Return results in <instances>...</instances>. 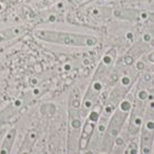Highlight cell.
Here are the masks:
<instances>
[{"instance_id": "6da1fadb", "label": "cell", "mask_w": 154, "mask_h": 154, "mask_svg": "<svg viewBox=\"0 0 154 154\" xmlns=\"http://www.w3.org/2000/svg\"><path fill=\"white\" fill-rule=\"evenodd\" d=\"M113 7L107 0H90L70 10L66 14L72 23L97 24L110 20L112 16Z\"/></svg>"}, {"instance_id": "7a4b0ae2", "label": "cell", "mask_w": 154, "mask_h": 154, "mask_svg": "<svg viewBox=\"0 0 154 154\" xmlns=\"http://www.w3.org/2000/svg\"><path fill=\"white\" fill-rule=\"evenodd\" d=\"M34 35L38 39L46 42L74 47H91L97 42L96 38L89 35L47 30H38Z\"/></svg>"}, {"instance_id": "3957f363", "label": "cell", "mask_w": 154, "mask_h": 154, "mask_svg": "<svg viewBox=\"0 0 154 154\" xmlns=\"http://www.w3.org/2000/svg\"><path fill=\"white\" fill-rule=\"evenodd\" d=\"M112 5V16L117 19L136 22L154 21V11Z\"/></svg>"}, {"instance_id": "277c9868", "label": "cell", "mask_w": 154, "mask_h": 154, "mask_svg": "<svg viewBox=\"0 0 154 154\" xmlns=\"http://www.w3.org/2000/svg\"><path fill=\"white\" fill-rule=\"evenodd\" d=\"M27 28L18 23H5L0 28V47L13 42L23 35Z\"/></svg>"}, {"instance_id": "5b68a950", "label": "cell", "mask_w": 154, "mask_h": 154, "mask_svg": "<svg viewBox=\"0 0 154 154\" xmlns=\"http://www.w3.org/2000/svg\"><path fill=\"white\" fill-rule=\"evenodd\" d=\"M17 130L15 128H11L5 134L1 146L0 154H11L16 138Z\"/></svg>"}, {"instance_id": "8992f818", "label": "cell", "mask_w": 154, "mask_h": 154, "mask_svg": "<svg viewBox=\"0 0 154 154\" xmlns=\"http://www.w3.org/2000/svg\"><path fill=\"white\" fill-rule=\"evenodd\" d=\"M130 104L128 102H124L122 104H121V108L124 110V111H127L130 108Z\"/></svg>"}, {"instance_id": "52a82bcc", "label": "cell", "mask_w": 154, "mask_h": 154, "mask_svg": "<svg viewBox=\"0 0 154 154\" xmlns=\"http://www.w3.org/2000/svg\"><path fill=\"white\" fill-rule=\"evenodd\" d=\"M125 62L127 64L130 65V64H131L132 63H133V58L131 56H127L125 59Z\"/></svg>"}, {"instance_id": "ba28073f", "label": "cell", "mask_w": 154, "mask_h": 154, "mask_svg": "<svg viewBox=\"0 0 154 154\" xmlns=\"http://www.w3.org/2000/svg\"><path fill=\"white\" fill-rule=\"evenodd\" d=\"M98 114H97L96 112H92L91 114V116H90V119L92 120H97L98 119Z\"/></svg>"}, {"instance_id": "9c48e42d", "label": "cell", "mask_w": 154, "mask_h": 154, "mask_svg": "<svg viewBox=\"0 0 154 154\" xmlns=\"http://www.w3.org/2000/svg\"><path fill=\"white\" fill-rule=\"evenodd\" d=\"M81 125V123L79 120H74L73 122H72V126H73L75 128H78Z\"/></svg>"}, {"instance_id": "30bf717a", "label": "cell", "mask_w": 154, "mask_h": 154, "mask_svg": "<svg viewBox=\"0 0 154 154\" xmlns=\"http://www.w3.org/2000/svg\"><path fill=\"white\" fill-rule=\"evenodd\" d=\"M139 96L141 99H144L147 97V93L145 91H142L140 93Z\"/></svg>"}, {"instance_id": "8fae6325", "label": "cell", "mask_w": 154, "mask_h": 154, "mask_svg": "<svg viewBox=\"0 0 154 154\" xmlns=\"http://www.w3.org/2000/svg\"><path fill=\"white\" fill-rule=\"evenodd\" d=\"M137 67L139 70H143L144 68V65L142 62H139L137 64Z\"/></svg>"}, {"instance_id": "7c38bea8", "label": "cell", "mask_w": 154, "mask_h": 154, "mask_svg": "<svg viewBox=\"0 0 154 154\" xmlns=\"http://www.w3.org/2000/svg\"><path fill=\"white\" fill-rule=\"evenodd\" d=\"M122 82L125 85L128 84L129 82V79L128 78H124L122 79Z\"/></svg>"}, {"instance_id": "4fadbf2b", "label": "cell", "mask_w": 154, "mask_h": 154, "mask_svg": "<svg viewBox=\"0 0 154 154\" xmlns=\"http://www.w3.org/2000/svg\"><path fill=\"white\" fill-rule=\"evenodd\" d=\"M144 40L146 41H149L151 40V37H150V35L146 34V35H145L144 36Z\"/></svg>"}, {"instance_id": "5bb4252c", "label": "cell", "mask_w": 154, "mask_h": 154, "mask_svg": "<svg viewBox=\"0 0 154 154\" xmlns=\"http://www.w3.org/2000/svg\"><path fill=\"white\" fill-rule=\"evenodd\" d=\"M94 87H95V89H97V90H99V89H100V88H101V85L99 84H95V85H94Z\"/></svg>"}, {"instance_id": "9a60e30c", "label": "cell", "mask_w": 154, "mask_h": 154, "mask_svg": "<svg viewBox=\"0 0 154 154\" xmlns=\"http://www.w3.org/2000/svg\"><path fill=\"white\" fill-rule=\"evenodd\" d=\"M147 126H148V127L149 129H154V125L153 123H151V122H150V123H148Z\"/></svg>"}, {"instance_id": "2e32d148", "label": "cell", "mask_w": 154, "mask_h": 154, "mask_svg": "<svg viewBox=\"0 0 154 154\" xmlns=\"http://www.w3.org/2000/svg\"><path fill=\"white\" fill-rule=\"evenodd\" d=\"M116 142H117V143L119 144V145H121L122 143H123V141L122 139H117V140L116 141Z\"/></svg>"}, {"instance_id": "e0dca14e", "label": "cell", "mask_w": 154, "mask_h": 154, "mask_svg": "<svg viewBox=\"0 0 154 154\" xmlns=\"http://www.w3.org/2000/svg\"><path fill=\"white\" fill-rule=\"evenodd\" d=\"M73 105H74L75 107H78L79 105V102L77 101H75L73 103Z\"/></svg>"}, {"instance_id": "ac0fdd59", "label": "cell", "mask_w": 154, "mask_h": 154, "mask_svg": "<svg viewBox=\"0 0 154 154\" xmlns=\"http://www.w3.org/2000/svg\"><path fill=\"white\" fill-rule=\"evenodd\" d=\"M136 124H138V125L140 124H141V120H140V119H137V120H136Z\"/></svg>"}, {"instance_id": "d6986e66", "label": "cell", "mask_w": 154, "mask_h": 154, "mask_svg": "<svg viewBox=\"0 0 154 154\" xmlns=\"http://www.w3.org/2000/svg\"><path fill=\"white\" fill-rule=\"evenodd\" d=\"M65 69H66V70H69L70 69V66H69V65H66V66H65Z\"/></svg>"}, {"instance_id": "ffe728a7", "label": "cell", "mask_w": 154, "mask_h": 154, "mask_svg": "<svg viewBox=\"0 0 154 154\" xmlns=\"http://www.w3.org/2000/svg\"><path fill=\"white\" fill-rule=\"evenodd\" d=\"M145 78H146V80H149V79H150V76L148 75H146L145 76Z\"/></svg>"}, {"instance_id": "44dd1931", "label": "cell", "mask_w": 154, "mask_h": 154, "mask_svg": "<svg viewBox=\"0 0 154 154\" xmlns=\"http://www.w3.org/2000/svg\"><path fill=\"white\" fill-rule=\"evenodd\" d=\"M99 129H100L101 131H103V130L105 129V127L103 126H100L99 127Z\"/></svg>"}, {"instance_id": "7402d4cb", "label": "cell", "mask_w": 154, "mask_h": 154, "mask_svg": "<svg viewBox=\"0 0 154 154\" xmlns=\"http://www.w3.org/2000/svg\"><path fill=\"white\" fill-rule=\"evenodd\" d=\"M144 152L145 153H148V152H149V149H148V148H145V149H144Z\"/></svg>"}, {"instance_id": "603a6c76", "label": "cell", "mask_w": 154, "mask_h": 154, "mask_svg": "<svg viewBox=\"0 0 154 154\" xmlns=\"http://www.w3.org/2000/svg\"><path fill=\"white\" fill-rule=\"evenodd\" d=\"M86 105H87V107H90V106L91 105V104H90V102H87V103H86Z\"/></svg>"}, {"instance_id": "cb8c5ba5", "label": "cell", "mask_w": 154, "mask_h": 154, "mask_svg": "<svg viewBox=\"0 0 154 154\" xmlns=\"http://www.w3.org/2000/svg\"><path fill=\"white\" fill-rule=\"evenodd\" d=\"M131 154H136V151L135 150H132L131 151Z\"/></svg>"}, {"instance_id": "d4e9b609", "label": "cell", "mask_w": 154, "mask_h": 154, "mask_svg": "<svg viewBox=\"0 0 154 154\" xmlns=\"http://www.w3.org/2000/svg\"><path fill=\"white\" fill-rule=\"evenodd\" d=\"M106 110H107V112H110V108L109 107V108H106Z\"/></svg>"}, {"instance_id": "484cf974", "label": "cell", "mask_w": 154, "mask_h": 154, "mask_svg": "<svg viewBox=\"0 0 154 154\" xmlns=\"http://www.w3.org/2000/svg\"><path fill=\"white\" fill-rule=\"evenodd\" d=\"M107 1H117V0H107Z\"/></svg>"}]
</instances>
